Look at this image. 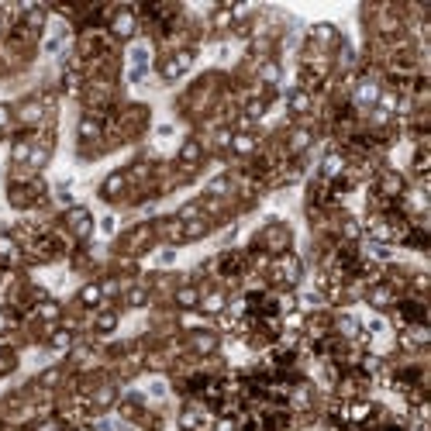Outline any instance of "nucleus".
<instances>
[{
	"mask_svg": "<svg viewBox=\"0 0 431 431\" xmlns=\"http://www.w3.org/2000/svg\"><path fill=\"white\" fill-rule=\"evenodd\" d=\"M107 35L118 41H128L138 35V11L135 7H114L111 21H107Z\"/></svg>",
	"mask_w": 431,
	"mask_h": 431,
	"instance_id": "1",
	"label": "nucleus"
},
{
	"mask_svg": "<svg viewBox=\"0 0 431 431\" xmlns=\"http://www.w3.org/2000/svg\"><path fill=\"white\" fill-rule=\"evenodd\" d=\"M190 66H194V48H176V52H169V55L159 62V77L176 79V77H183Z\"/></svg>",
	"mask_w": 431,
	"mask_h": 431,
	"instance_id": "2",
	"label": "nucleus"
},
{
	"mask_svg": "<svg viewBox=\"0 0 431 431\" xmlns=\"http://www.w3.org/2000/svg\"><path fill=\"white\" fill-rule=\"evenodd\" d=\"M259 241L266 245V256H283V252L290 248V228H286L283 221H273L270 228H263Z\"/></svg>",
	"mask_w": 431,
	"mask_h": 431,
	"instance_id": "3",
	"label": "nucleus"
},
{
	"mask_svg": "<svg viewBox=\"0 0 431 431\" xmlns=\"http://www.w3.org/2000/svg\"><path fill=\"white\" fill-rule=\"evenodd\" d=\"M366 304H369V307H376V311H393V304H397V290H393L387 279H376V283H369V286H366Z\"/></svg>",
	"mask_w": 431,
	"mask_h": 431,
	"instance_id": "4",
	"label": "nucleus"
},
{
	"mask_svg": "<svg viewBox=\"0 0 431 431\" xmlns=\"http://www.w3.org/2000/svg\"><path fill=\"white\" fill-rule=\"evenodd\" d=\"M380 93H383V83L373 77H362L359 83L352 86V104L355 107H376V100H380Z\"/></svg>",
	"mask_w": 431,
	"mask_h": 431,
	"instance_id": "5",
	"label": "nucleus"
},
{
	"mask_svg": "<svg viewBox=\"0 0 431 431\" xmlns=\"http://www.w3.org/2000/svg\"><path fill=\"white\" fill-rule=\"evenodd\" d=\"M66 228H69V235L77 238V241H86V238L93 235V218H90V211H86V207H69V211H66Z\"/></svg>",
	"mask_w": 431,
	"mask_h": 431,
	"instance_id": "6",
	"label": "nucleus"
},
{
	"mask_svg": "<svg viewBox=\"0 0 431 431\" xmlns=\"http://www.w3.org/2000/svg\"><path fill=\"white\" fill-rule=\"evenodd\" d=\"M218 345H221V338H218L214 331H207V328H197V331H190V338H187V349L194 355L218 352Z\"/></svg>",
	"mask_w": 431,
	"mask_h": 431,
	"instance_id": "7",
	"label": "nucleus"
},
{
	"mask_svg": "<svg viewBox=\"0 0 431 431\" xmlns=\"http://www.w3.org/2000/svg\"><path fill=\"white\" fill-rule=\"evenodd\" d=\"M200 293H204V290H200L197 283H183V286L173 290V304H176L180 311H197V307H200Z\"/></svg>",
	"mask_w": 431,
	"mask_h": 431,
	"instance_id": "8",
	"label": "nucleus"
},
{
	"mask_svg": "<svg viewBox=\"0 0 431 431\" xmlns=\"http://www.w3.org/2000/svg\"><path fill=\"white\" fill-rule=\"evenodd\" d=\"M104 135V118L97 114V111H86L83 118H79V142L86 145V142H97Z\"/></svg>",
	"mask_w": 431,
	"mask_h": 431,
	"instance_id": "9",
	"label": "nucleus"
},
{
	"mask_svg": "<svg viewBox=\"0 0 431 431\" xmlns=\"http://www.w3.org/2000/svg\"><path fill=\"white\" fill-rule=\"evenodd\" d=\"M124 190H128V173H124V169H114V173L100 183V197H104V200H118Z\"/></svg>",
	"mask_w": 431,
	"mask_h": 431,
	"instance_id": "10",
	"label": "nucleus"
},
{
	"mask_svg": "<svg viewBox=\"0 0 431 431\" xmlns=\"http://www.w3.org/2000/svg\"><path fill=\"white\" fill-rule=\"evenodd\" d=\"M314 142V131L311 128H293L290 131V138H286V152L290 156H300V152H307Z\"/></svg>",
	"mask_w": 431,
	"mask_h": 431,
	"instance_id": "11",
	"label": "nucleus"
},
{
	"mask_svg": "<svg viewBox=\"0 0 431 431\" xmlns=\"http://www.w3.org/2000/svg\"><path fill=\"white\" fill-rule=\"evenodd\" d=\"M225 307H228V293H225V290L200 293V307H197V311H204V314H225Z\"/></svg>",
	"mask_w": 431,
	"mask_h": 431,
	"instance_id": "12",
	"label": "nucleus"
},
{
	"mask_svg": "<svg viewBox=\"0 0 431 431\" xmlns=\"http://www.w3.org/2000/svg\"><path fill=\"white\" fill-rule=\"evenodd\" d=\"M149 297H152V286H149V283H131V286H124V304H128V307H145Z\"/></svg>",
	"mask_w": 431,
	"mask_h": 431,
	"instance_id": "13",
	"label": "nucleus"
},
{
	"mask_svg": "<svg viewBox=\"0 0 431 431\" xmlns=\"http://www.w3.org/2000/svg\"><path fill=\"white\" fill-rule=\"evenodd\" d=\"M235 156H252L256 149H259V138L252 135V131H235L232 135V145H228Z\"/></svg>",
	"mask_w": 431,
	"mask_h": 431,
	"instance_id": "14",
	"label": "nucleus"
},
{
	"mask_svg": "<svg viewBox=\"0 0 431 431\" xmlns=\"http://www.w3.org/2000/svg\"><path fill=\"white\" fill-rule=\"evenodd\" d=\"M114 400H118L114 383H104V387H97V390L90 393V407L93 411H107V407H114Z\"/></svg>",
	"mask_w": 431,
	"mask_h": 431,
	"instance_id": "15",
	"label": "nucleus"
},
{
	"mask_svg": "<svg viewBox=\"0 0 431 431\" xmlns=\"http://www.w3.org/2000/svg\"><path fill=\"white\" fill-rule=\"evenodd\" d=\"M286 104H290V114L304 118V114H307V111L314 107V93H307L304 86H297V90L290 93V100H286Z\"/></svg>",
	"mask_w": 431,
	"mask_h": 431,
	"instance_id": "16",
	"label": "nucleus"
},
{
	"mask_svg": "<svg viewBox=\"0 0 431 431\" xmlns=\"http://www.w3.org/2000/svg\"><path fill=\"white\" fill-rule=\"evenodd\" d=\"M200 159H204V145H200V138H187V142H183V149H180V162H183L187 169H197V166H200Z\"/></svg>",
	"mask_w": 431,
	"mask_h": 431,
	"instance_id": "17",
	"label": "nucleus"
},
{
	"mask_svg": "<svg viewBox=\"0 0 431 431\" xmlns=\"http://www.w3.org/2000/svg\"><path fill=\"white\" fill-rule=\"evenodd\" d=\"M73 342H77V331H69V328H52V335H48V349H55V352L73 349Z\"/></svg>",
	"mask_w": 431,
	"mask_h": 431,
	"instance_id": "18",
	"label": "nucleus"
},
{
	"mask_svg": "<svg viewBox=\"0 0 431 431\" xmlns=\"http://www.w3.org/2000/svg\"><path fill=\"white\" fill-rule=\"evenodd\" d=\"M118 321H121L118 311H97L93 314V331H97V335H111V331L118 328Z\"/></svg>",
	"mask_w": 431,
	"mask_h": 431,
	"instance_id": "19",
	"label": "nucleus"
},
{
	"mask_svg": "<svg viewBox=\"0 0 431 431\" xmlns=\"http://www.w3.org/2000/svg\"><path fill=\"white\" fill-rule=\"evenodd\" d=\"M83 307H100L104 304V290H100V283H86L83 290H79V297H77Z\"/></svg>",
	"mask_w": 431,
	"mask_h": 431,
	"instance_id": "20",
	"label": "nucleus"
},
{
	"mask_svg": "<svg viewBox=\"0 0 431 431\" xmlns=\"http://www.w3.org/2000/svg\"><path fill=\"white\" fill-rule=\"evenodd\" d=\"M28 159H32V138H18L11 145V162L14 166H28Z\"/></svg>",
	"mask_w": 431,
	"mask_h": 431,
	"instance_id": "21",
	"label": "nucleus"
},
{
	"mask_svg": "<svg viewBox=\"0 0 431 431\" xmlns=\"http://www.w3.org/2000/svg\"><path fill=\"white\" fill-rule=\"evenodd\" d=\"M18 256H21V245H18V238L0 235V259H4V263H14Z\"/></svg>",
	"mask_w": 431,
	"mask_h": 431,
	"instance_id": "22",
	"label": "nucleus"
},
{
	"mask_svg": "<svg viewBox=\"0 0 431 431\" xmlns=\"http://www.w3.org/2000/svg\"><path fill=\"white\" fill-rule=\"evenodd\" d=\"M35 314H39L41 321H48V324H55V321L62 317V307H59L55 300H45V304H39V307H35Z\"/></svg>",
	"mask_w": 431,
	"mask_h": 431,
	"instance_id": "23",
	"label": "nucleus"
},
{
	"mask_svg": "<svg viewBox=\"0 0 431 431\" xmlns=\"http://www.w3.org/2000/svg\"><path fill=\"white\" fill-rule=\"evenodd\" d=\"M7 328H14V314H11V307L0 311V331H7Z\"/></svg>",
	"mask_w": 431,
	"mask_h": 431,
	"instance_id": "24",
	"label": "nucleus"
},
{
	"mask_svg": "<svg viewBox=\"0 0 431 431\" xmlns=\"http://www.w3.org/2000/svg\"><path fill=\"white\" fill-rule=\"evenodd\" d=\"M11 121H14V111H11L7 104H0V131H4V128H7Z\"/></svg>",
	"mask_w": 431,
	"mask_h": 431,
	"instance_id": "25",
	"label": "nucleus"
}]
</instances>
